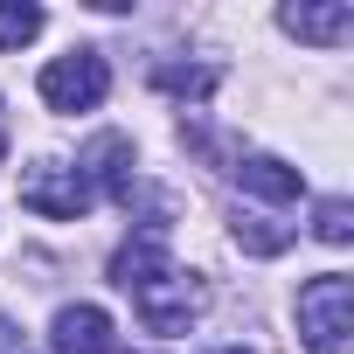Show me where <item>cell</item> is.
I'll list each match as a JSON object with an SVG mask.
<instances>
[{
  "label": "cell",
  "instance_id": "3",
  "mask_svg": "<svg viewBox=\"0 0 354 354\" xmlns=\"http://www.w3.org/2000/svg\"><path fill=\"white\" fill-rule=\"evenodd\" d=\"M91 202H97V188L84 181L77 167H28L21 174V209H35V216H49V223H77V216H91Z\"/></svg>",
  "mask_w": 354,
  "mask_h": 354
},
{
  "label": "cell",
  "instance_id": "6",
  "mask_svg": "<svg viewBox=\"0 0 354 354\" xmlns=\"http://www.w3.org/2000/svg\"><path fill=\"white\" fill-rule=\"evenodd\" d=\"M77 174H84V181L91 188H104V195H132L139 181H132V139L125 132H97L91 146H84V160H77Z\"/></svg>",
  "mask_w": 354,
  "mask_h": 354
},
{
  "label": "cell",
  "instance_id": "16",
  "mask_svg": "<svg viewBox=\"0 0 354 354\" xmlns=\"http://www.w3.org/2000/svg\"><path fill=\"white\" fill-rule=\"evenodd\" d=\"M223 354H243V347H223Z\"/></svg>",
  "mask_w": 354,
  "mask_h": 354
},
{
  "label": "cell",
  "instance_id": "5",
  "mask_svg": "<svg viewBox=\"0 0 354 354\" xmlns=\"http://www.w3.org/2000/svg\"><path fill=\"white\" fill-rule=\"evenodd\" d=\"M278 28L313 42V49H340L354 35V8L347 0H299V8H278Z\"/></svg>",
  "mask_w": 354,
  "mask_h": 354
},
{
  "label": "cell",
  "instance_id": "7",
  "mask_svg": "<svg viewBox=\"0 0 354 354\" xmlns=\"http://www.w3.org/2000/svg\"><path fill=\"white\" fill-rule=\"evenodd\" d=\"M174 271V257H167V230L160 223H146L132 243H118V257H111V285H125V292H139V285H153V278H167Z\"/></svg>",
  "mask_w": 354,
  "mask_h": 354
},
{
  "label": "cell",
  "instance_id": "15",
  "mask_svg": "<svg viewBox=\"0 0 354 354\" xmlns=\"http://www.w3.org/2000/svg\"><path fill=\"white\" fill-rule=\"evenodd\" d=\"M0 153H8V111H0Z\"/></svg>",
  "mask_w": 354,
  "mask_h": 354
},
{
  "label": "cell",
  "instance_id": "4",
  "mask_svg": "<svg viewBox=\"0 0 354 354\" xmlns=\"http://www.w3.org/2000/svg\"><path fill=\"white\" fill-rule=\"evenodd\" d=\"M202 306H209V292L195 278H181V271H167V278H153V285L132 292V313H139L146 333H188Z\"/></svg>",
  "mask_w": 354,
  "mask_h": 354
},
{
  "label": "cell",
  "instance_id": "11",
  "mask_svg": "<svg viewBox=\"0 0 354 354\" xmlns=\"http://www.w3.org/2000/svg\"><path fill=\"white\" fill-rule=\"evenodd\" d=\"M42 35V8L35 0H0V49H28Z\"/></svg>",
  "mask_w": 354,
  "mask_h": 354
},
{
  "label": "cell",
  "instance_id": "2",
  "mask_svg": "<svg viewBox=\"0 0 354 354\" xmlns=\"http://www.w3.org/2000/svg\"><path fill=\"white\" fill-rule=\"evenodd\" d=\"M35 91H42L49 111H97L104 91H111V63H104L97 49H70V56H56V63L42 70Z\"/></svg>",
  "mask_w": 354,
  "mask_h": 354
},
{
  "label": "cell",
  "instance_id": "13",
  "mask_svg": "<svg viewBox=\"0 0 354 354\" xmlns=\"http://www.w3.org/2000/svg\"><path fill=\"white\" fill-rule=\"evenodd\" d=\"M160 91H174V97H209L216 91V70H160Z\"/></svg>",
  "mask_w": 354,
  "mask_h": 354
},
{
  "label": "cell",
  "instance_id": "8",
  "mask_svg": "<svg viewBox=\"0 0 354 354\" xmlns=\"http://www.w3.org/2000/svg\"><path fill=\"white\" fill-rule=\"evenodd\" d=\"M56 354H111V313L104 306H63L49 326Z\"/></svg>",
  "mask_w": 354,
  "mask_h": 354
},
{
  "label": "cell",
  "instance_id": "14",
  "mask_svg": "<svg viewBox=\"0 0 354 354\" xmlns=\"http://www.w3.org/2000/svg\"><path fill=\"white\" fill-rule=\"evenodd\" d=\"M15 347H21V326H15L8 313H0V354H15Z\"/></svg>",
  "mask_w": 354,
  "mask_h": 354
},
{
  "label": "cell",
  "instance_id": "9",
  "mask_svg": "<svg viewBox=\"0 0 354 354\" xmlns=\"http://www.w3.org/2000/svg\"><path fill=\"white\" fill-rule=\"evenodd\" d=\"M230 174H236V188L257 195V202H299V167H285V160H271V153H250V160H236Z\"/></svg>",
  "mask_w": 354,
  "mask_h": 354
},
{
  "label": "cell",
  "instance_id": "1",
  "mask_svg": "<svg viewBox=\"0 0 354 354\" xmlns=\"http://www.w3.org/2000/svg\"><path fill=\"white\" fill-rule=\"evenodd\" d=\"M299 333L313 354H354V278L347 271H319L299 292Z\"/></svg>",
  "mask_w": 354,
  "mask_h": 354
},
{
  "label": "cell",
  "instance_id": "10",
  "mask_svg": "<svg viewBox=\"0 0 354 354\" xmlns=\"http://www.w3.org/2000/svg\"><path fill=\"white\" fill-rule=\"evenodd\" d=\"M292 223H271V216H236V250H250V257H285L292 250Z\"/></svg>",
  "mask_w": 354,
  "mask_h": 354
},
{
  "label": "cell",
  "instance_id": "12",
  "mask_svg": "<svg viewBox=\"0 0 354 354\" xmlns=\"http://www.w3.org/2000/svg\"><path fill=\"white\" fill-rule=\"evenodd\" d=\"M313 236H319V243H347V236H354V202H347V195H326V202L313 209Z\"/></svg>",
  "mask_w": 354,
  "mask_h": 354
}]
</instances>
